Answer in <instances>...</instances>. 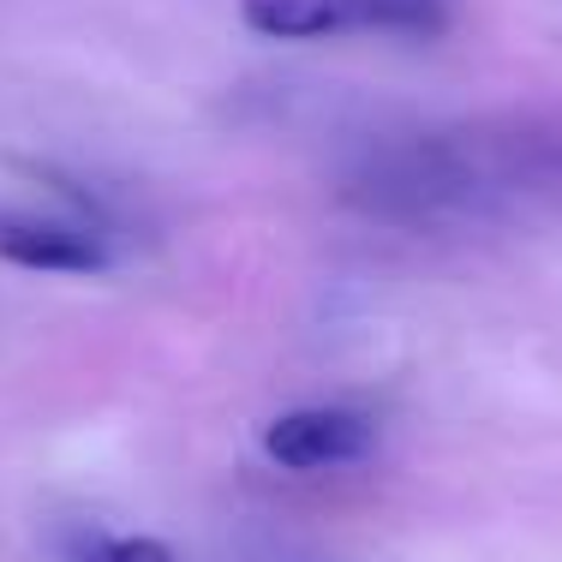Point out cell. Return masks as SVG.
<instances>
[{"label":"cell","mask_w":562,"mask_h":562,"mask_svg":"<svg viewBox=\"0 0 562 562\" xmlns=\"http://www.w3.org/2000/svg\"><path fill=\"white\" fill-rule=\"evenodd\" d=\"M239 24L270 43L336 36H443L449 0H239Z\"/></svg>","instance_id":"1"},{"label":"cell","mask_w":562,"mask_h":562,"mask_svg":"<svg viewBox=\"0 0 562 562\" xmlns=\"http://www.w3.org/2000/svg\"><path fill=\"white\" fill-rule=\"evenodd\" d=\"M0 263L43 276H97L114 263V239L78 204H0Z\"/></svg>","instance_id":"2"},{"label":"cell","mask_w":562,"mask_h":562,"mask_svg":"<svg viewBox=\"0 0 562 562\" xmlns=\"http://www.w3.org/2000/svg\"><path fill=\"white\" fill-rule=\"evenodd\" d=\"M263 454L288 473H324V467H353L378 449V425L353 407H293L263 425Z\"/></svg>","instance_id":"3"},{"label":"cell","mask_w":562,"mask_h":562,"mask_svg":"<svg viewBox=\"0 0 562 562\" xmlns=\"http://www.w3.org/2000/svg\"><path fill=\"white\" fill-rule=\"evenodd\" d=\"M78 562H173V551L162 539H144V532H132V539H90Z\"/></svg>","instance_id":"4"}]
</instances>
